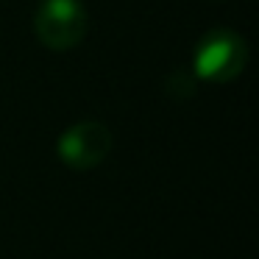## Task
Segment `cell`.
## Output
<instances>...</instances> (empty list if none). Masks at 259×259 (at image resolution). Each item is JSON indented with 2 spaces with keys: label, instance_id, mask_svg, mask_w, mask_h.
<instances>
[{
  "label": "cell",
  "instance_id": "1",
  "mask_svg": "<svg viewBox=\"0 0 259 259\" xmlns=\"http://www.w3.org/2000/svg\"><path fill=\"white\" fill-rule=\"evenodd\" d=\"M248 67V42L231 28H212L192 51V75L206 84H229Z\"/></svg>",
  "mask_w": 259,
  "mask_h": 259
},
{
  "label": "cell",
  "instance_id": "2",
  "mask_svg": "<svg viewBox=\"0 0 259 259\" xmlns=\"http://www.w3.org/2000/svg\"><path fill=\"white\" fill-rule=\"evenodd\" d=\"M90 31V14L81 0H42L34 14V34L48 51H73Z\"/></svg>",
  "mask_w": 259,
  "mask_h": 259
},
{
  "label": "cell",
  "instance_id": "3",
  "mask_svg": "<svg viewBox=\"0 0 259 259\" xmlns=\"http://www.w3.org/2000/svg\"><path fill=\"white\" fill-rule=\"evenodd\" d=\"M114 137L109 125L98 123V120H81V123L70 125L56 142V153L70 170H95L103 164L112 153Z\"/></svg>",
  "mask_w": 259,
  "mask_h": 259
}]
</instances>
